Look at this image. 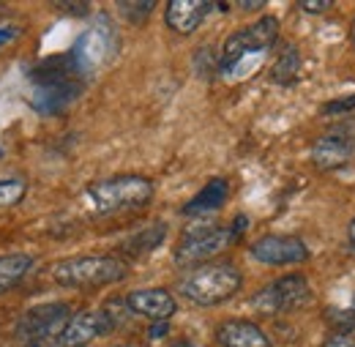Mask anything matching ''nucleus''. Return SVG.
I'll return each instance as SVG.
<instances>
[{"label":"nucleus","instance_id":"obj_1","mask_svg":"<svg viewBox=\"0 0 355 347\" xmlns=\"http://www.w3.org/2000/svg\"><path fill=\"white\" fill-rule=\"evenodd\" d=\"M31 104L42 115H60L83 96V74L77 71L71 55L44 58L39 66L31 69Z\"/></svg>","mask_w":355,"mask_h":347},{"label":"nucleus","instance_id":"obj_2","mask_svg":"<svg viewBox=\"0 0 355 347\" xmlns=\"http://www.w3.org/2000/svg\"><path fill=\"white\" fill-rule=\"evenodd\" d=\"M129 276V265L112 255H83L60 260L52 268V279L69 290H96L118 285Z\"/></svg>","mask_w":355,"mask_h":347},{"label":"nucleus","instance_id":"obj_3","mask_svg":"<svg viewBox=\"0 0 355 347\" xmlns=\"http://www.w3.org/2000/svg\"><path fill=\"white\" fill-rule=\"evenodd\" d=\"M243 285V273L230 262H208L186 273L178 285L180 296L197 306H219L238 296Z\"/></svg>","mask_w":355,"mask_h":347},{"label":"nucleus","instance_id":"obj_4","mask_svg":"<svg viewBox=\"0 0 355 347\" xmlns=\"http://www.w3.org/2000/svg\"><path fill=\"white\" fill-rule=\"evenodd\" d=\"M88 200L104 217L142 208L153 200V180L145 175H115L93 183L88 189Z\"/></svg>","mask_w":355,"mask_h":347},{"label":"nucleus","instance_id":"obj_5","mask_svg":"<svg viewBox=\"0 0 355 347\" xmlns=\"http://www.w3.org/2000/svg\"><path fill=\"white\" fill-rule=\"evenodd\" d=\"M279 39V19L276 17H260L257 22L235 31L222 49V66L224 74H235L238 66L246 60V58H254V55H266L268 49L276 44Z\"/></svg>","mask_w":355,"mask_h":347},{"label":"nucleus","instance_id":"obj_6","mask_svg":"<svg viewBox=\"0 0 355 347\" xmlns=\"http://www.w3.org/2000/svg\"><path fill=\"white\" fill-rule=\"evenodd\" d=\"M71 306L60 304V301H49L28 309L19 323H17V337L25 347H44L55 345V339L60 337V331L66 328V323L71 320Z\"/></svg>","mask_w":355,"mask_h":347},{"label":"nucleus","instance_id":"obj_7","mask_svg":"<svg viewBox=\"0 0 355 347\" xmlns=\"http://www.w3.org/2000/svg\"><path fill=\"white\" fill-rule=\"evenodd\" d=\"M115 52H118V33H115L112 22L107 17H101L74 42L71 60H74L77 71L85 77V74H93L96 69H101L104 63H110L115 58Z\"/></svg>","mask_w":355,"mask_h":347},{"label":"nucleus","instance_id":"obj_8","mask_svg":"<svg viewBox=\"0 0 355 347\" xmlns=\"http://www.w3.org/2000/svg\"><path fill=\"white\" fill-rule=\"evenodd\" d=\"M232 227H200L183 235V241L175 246V265L191 268V265H208L211 257L222 255L235 244Z\"/></svg>","mask_w":355,"mask_h":347},{"label":"nucleus","instance_id":"obj_9","mask_svg":"<svg viewBox=\"0 0 355 347\" xmlns=\"http://www.w3.org/2000/svg\"><path fill=\"white\" fill-rule=\"evenodd\" d=\"M309 301L311 287L306 276H301V273H287L252 296V306L263 314H287V312L306 306Z\"/></svg>","mask_w":355,"mask_h":347},{"label":"nucleus","instance_id":"obj_10","mask_svg":"<svg viewBox=\"0 0 355 347\" xmlns=\"http://www.w3.org/2000/svg\"><path fill=\"white\" fill-rule=\"evenodd\" d=\"M112 328H115V320L110 317L107 309H85L71 314V320L55 339V347H88L98 337L110 334Z\"/></svg>","mask_w":355,"mask_h":347},{"label":"nucleus","instance_id":"obj_11","mask_svg":"<svg viewBox=\"0 0 355 347\" xmlns=\"http://www.w3.org/2000/svg\"><path fill=\"white\" fill-rule=\"evenodd\" d=\"M249 252L263 265H295L309 257V246L298 235H263Z\"/></svg>","mask_w":355,"mask_h":347},{"label":"nucleus","instance_id":"obj_12","mask_svg":"<svg viewBox=\"0 0 355 347\" xmlns=\"http://www.w3.org/2000/svg\"><path fill=\"white\" fill-rule=\"evenodd\" d=\"M126 306L129 312L139 314V317H148V320H156V323H164L170 320L178 312V304L173 298L170 290L164 287H145V290H134L126 298Z\"/></svg>","mask_w":355,"mask_h":347},{"label":"nucleus","instance_id":"obj_13","mask_svg":"<svg viewBox=\"0 0 355 347\" xmlns=\"http://www.w3.org/2000/svg\"><path fill=\"white\" fill-rule=\"evenodd\" d=\"M355 159V137L350 134H328L322 139L314 142L311 148V162L317 170H339L345 164H350Z\"/></svg>","mask_w":355,"mask_h":347},{"label":"nucleus","instance_id":"obj_14","mask_svg":"<svg viewBox=\"0 0 355 347\" xmlns=\"http://www.w3.org/2000/svg\"><path fill=\"white\" fill-rule=\"evenodd\" d=\"M214 8L216 6L208 0H173L167 3L164 19H167V28L175 31L178 36H191Z\"/></svg>","mask_w":355,"mask_h":347},{"label":"nucleus","instance_id":"obj_15","mask_svg":"<svg viewBox=\"0 0 355 347\" xmlns=\"http://www.w3.org/2000/svg\"><path fill=\"white\" fill-rule=\"evenodd\" d=\"M216 342L222 347H273L263 328L249 320H224L216 328Z\"/></svg>","mask_w":355,"mask_h":347},{"label":"nucleus","instance_id":"obj_16","mask_svg":"<svg viewBox=\"0 0 355 347\" xmlns=\"http://www.w3.org/2000/svg\"><path fill=\"white\" fill-rule=\"evenodd\" d=\"M227 197H230V183H227L224 178H214V180H208V183L183 205L180 214L189 219L214 214V211H219L224 203H227Z\"/></svg>","mask_w":355,"mask_h":347},{"label":"nucleus","instance_id":"obj_17","mask_svg":"<svg viewBox=\"0 0 355 347\" xmlns=\"http://www.w3.org/2000/svg\"><path fill=\"white\" fill-rule=\"evenodd\" d=\"M31 271H33V257L31 255H25V252L0 255V296L19 287Z\"/></svg>","mask_w":355,"mask_h":347},{"label":"nucleus","instance_id":"obj_18","mask_svg":"<svg viewBox=\"0 0 355 347\" xmlns=\"http://www.w3.org/2000/svg\"><path fill=\"white\" fill-rule=\"evenodd\" d=\"M164 235H167V224H164V221H156V224H150V227L134 232L132 238H126V241L121 244V252H123V255H132V257H142V255L153 252V249L164 241Z\"/></svg>","mask_w":355,"mask_h":347},{"label":"nucleus","instance_id":"obj_19","mask_svg":"<svg viewBox=\"0 0 355 347\" xmlns=\"http://www.w3.org/2000/svg\"><path fill=\"white\" fill-rule=\"evenodd\" d=\"M298 71H301V52L290 44V46L282 49L279 60L273 63V69H270V80H273L276 85H293V83L298 80Z\"/></svg>","mask_w":355,"mask_h":347},{"label":"nucleus","instance_id":"obj_20","mask_svg":"<svg viewBox=\"0 0 355 347\" xmlns=\"http://www.w3.org/2000/svg\"><path fill=\"white\" fill-rule=\"evenodd\" d=\"M153 8H156L153 0H121V3H118V11H121L132 25L145 22V19L153 14Z\"/></svg>","mask_w":355,"mask_h":347},{"label":"nucleus","instance_id":"obj_21","mask_svg":"<svg viewBox=\"0 0 355 347\" xmlns=\"http://www.w3.org/2000/svg\"><path fill=\"white\" fill-rule=\"evenodd\" d=\"M25 180H19V178H8V180H0V208H6V205H17V203H22V197H25Z\"/></svg>","mask_w":355,"mask_h":347},{"label":"nucleus","instance_id":"obj_22","mask_svg":"<svg viewBox=\"0 0 355 347\" xmlns=\"http://www.w3.org/2000/svg\"><path fill=\"white\" fill-rule=\"evenodd\" d=\"M55 8H60V11H66V14H77V17H85L90 11L88 3H58Z\"/></svg>","mask_w":355,"mask_h":347},{"label":"nucleus","instance_id":"obj_23","mask_svg":"<svg viewBox=\"0 0 355 347\" xmlns=\"http://www.w3.org/2000/svg\"><path fill=\"white\" fill-rule=\"evenodd\" d=\"M322 347H355V337L353 334H334Z\"/></svg>","mask_w":355,"mask_h":347},{"label":"nucleus","instance_id":"obj_24","mask_svg":"<svg viewBox=\"0 0 355 347\" xmlns=\"http://www.w3.org/2000/svg\"><path fill=\"white\" fill-rule=\"evenodd\" d=\"M353 107H355V96L342 99V101H331V104L325 107V115H334V112H342V110H353Z\"/></svg>","mask_w":355,"mask_h":347},{"label":"nucleus","instance_id":"obj_25","mask_svg":"<svg viewBox=\"0 0 355 347\" xmlns=\"http://www.w3.org/2000/svg\"><path fill=\"white\" fill-rule=\"evenodd\" d=\"M301 8L309 11V14H322L325 8H331V3H328V0H304Z\"/></svg>","mask_w":355,"mask_h":347},{"label":"nucleus","instance_id":"obj_26","mask_svg":"<svg viewBox=\"0 0 355 347\" xmlns=\"http://www.w3.org/2000/svg\"><path fill=\"white\" fill-rule=\"evenodd\" d=\"M19 36V31L17 28H8V25H0V46L3 44H8V42H14Z\"/></svg>","mask_w":355,"mask_h":347},{"label":"nucleus","instance_id":"obj_27","mask_svg":"<svg viewBox=\"0 0 355 347\" xmlns=\"http://www.w3.org/2000/svg\"><path fill=\"white\" fill-rule=\"evenodd\" d=\"M238 6H241L243 11H260L266 3H263V0H257V3H238Z\"/></svg>","mask_w":355,"mask_h":347},{"label":"nucleus","instance_id":"obj_28","mask_svg":"<svg viewBox=\"0 0 355 347\" xmlns=\"http://www.w3.org/2000/svg\"><path fill=\"white\" fill-rule=\"evenodd\" d=\"M347 238H350V244H353V249H355V219L350 221V230H347Z\"/></svg>","mask_w":355,"mask_h":347},{"label":"nucleus","instance_id":"obj_29","mask_svg":"<svg viewBox=\"0 0 355 347\" xmlns=\"http://www.w3.org/2000/svg\"><path fill=\"white\" fill-rule=\"evenodd\" d=\"M164 331H167V323H162V325H156V328H153V337H159V334H164Z\"/></svg>","mask_w":355,"mask_h":347},{"label":"nucleus","instance_id":"obj_30","mask_svg":"<svg viewBox=\"0 0 355 347\" xmlns=\"http://www.w3.org/2000/svg\"><path fill=\"white\" fill-rule=\"evenodd\" d=\"M173 347H194L191 342H186V339H178V342H173Z\"/></svg>","mask_w":355,"mask_h":347}]
</instances>
